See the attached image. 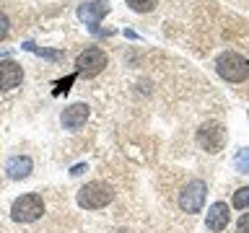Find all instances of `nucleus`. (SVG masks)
Listing matches in <instances>:
<instances>
[{"label":"nucleus","mask_w":249,"mask_h":233,"mask_svg":"<svg viewBox=\"0 0 249 233\" xmlns=\"http://www.w3.org/2000/svg\"><path fill=\"white\" fill-rule=\"evenodd\" d=\"M215 73L229 83H244L249 81V62L239 52L226 50L215 57Z\"/></svg>","instance_id":"1"},{"label":"nucleus","mask_w":249,"mask_h":233,"mask_svg":"<svg viewBox=\"0 0 249 233\" xmlns=\"http://www.w3.org/2000/svg\"><path fill=\"white\" fill-rule=\"evenodd\" d=\"M78 205L83 210H101L114 200V189L104 182H89L78 189Z\"/></svg>","instance_id":"2"},{"label":"nucleus","mask_w":249,"mask_h":233,"mask_svg":"<svg viewBox=\"0 0 249 233\" xmlns=\"http://www.w3.org/2000/svg\"><path fill=\"white\" fill-rule=\"evenodd\" d=\"M44 215V200L39 194H21L11 205V217L16 223H34Z\"/></svg>","instance_id":"3"},{"label":"nucleus","mask_w":249,"mask_h":233,"mask_svg":"<svg viewBox=\"0 0 249 233\" xmlns=\"http://www.w3.org/2000/svg\"><path fill=\"white\" fill-rule=\"evenodd\" d=\"M205 194H208V184L202 179H192L187 182V186L179 192V210L187 215L200 213L202 205H205Z\"/></svg>","instance_id":"4"},{"label":"nucleus","mask_w":249,"mask_h":233,"mask_svg":"<svg viewBox=\"0 0 249 233\" xmlns=\"http://www.w3.org/2000/svg\"><path fill=\"white\" fill-rule=\"evenodd\" d=\"M104 67H107V54L101 52L99 47H89V50H83L75 57V70H78V75H83V78L99 75Z\"/></svg>","instance_id":"5"},{"label":"nucleus","mask_w":249,"mask_h":233,"mask_svg":"<svg viewBox=\"0 0 249 233\" xmlns=\"http://www.w3.org/2000/svg\"><path fill=\"white\" fill-rule=\"evenodd\" d=\"M197 145L208 153H218L226 145V130L218 122H205L197 130Z\"/></svg>","instance_id":"6"},{"label":"nucleus","mask_w":249,"mask_h":233,"mask_svg":"<svg viewBox=\"0 0 249 233\" xmlns=\"http://www.w3.org/2000/svg\"><path fill=\"white\" fill-rule=\"evenodd\" d=\"M112 11V5H109V0H91V3H86L78 8V18H81L86 26H91V29H96L101 18Z\"/></svg>","instance_id":"7"},{"label":"nucleus","mask_w":249,"mask_h":233,"mask_svg":"<svg viewBox=\"0 0 249 233\" xmlns=\"http://www.w3.org/2000/svg\"><path fill=\"white\" fill-rule=\"evenodd\" d=\"M229 220H231V213H229V205H226V202H213V205L208 207V215H205L208 231L221 233V231L229 228Z\"/></svg>","instance_id":"8"},{"label":"nucleus","mask_w":249,"mask_h":233,"mask_svg":"<svg viewBox=\"0 0 249 233\" xmlns=\"http://www.w3.org/2000/svg\"><path fill=\"white\" fill-rule=\"evenodd\" d=\"M23 81V67L13 60L0 62V91H11Z\"/></svg>","instance_id":"9"},{"label":"nucleus","mask_w":249,"mask_h":233,"mask_svg":"<svg viewBox=\"0 0 249 233\" xmlns=\"http://www.w3.org/2000/svg\"><path fill=\"white\" fill-rule=\"evenodd\" d=\"M86 119H89V106H86V104H70L65 112H62V116H60V122H62V127H65V130L83 127Z\"/></svg>","instance_id":"10"},{"label":"nucleus","mask_w":249,"mask_h":233,"mask_svg":"<svg viewBox=\"0 0 249 233\" xmlns=\"http://www.w3.org/2000/svg\"><path fill=\"white\" fill-rule=\"evenodd\" d=\"M31 168H34V163H31L29 155H13V158H8V163H5V174H8V179H13V182L26 179L31 174Z\"/></svg>","instance_id":"11"},{"label":"nucleus","mask_w":249,"mask_h":233,"mask_svg":"<svg viewBox=\"0 0 249 233\" xmlns=\"http://www.w3.org/2000/svg\"><path fill=\"white\" fill-rule=\"evenodd\" d=\"M23 50H29V52H34V54H42V57H47V60H62V52L60 50H42V47H36V44H31V42L23 44Z\"/></svg>","instance_id":"12"},{"label":"nucleus","mask_w":249,"mask_h":233,"mask_svg":"<svg viewBox=\"0 0 249 233\" xmlns=\"http://www.w3.org/2000/svg\"><path fill=\"white\" fill-rule=\"evenodd\" d=\"M231 205L236 207V210H249V186H241V189L233 192Z\"/></svg>","instance_id":"13"},{"label":"nucleus","mask_w":249,"mask_h":233,"mask_svg":"<svg viewBox=\"0 0 249 233\" xmlns=\"http://www.w3.org/2000/svg\"><path fill=\"white\" fill-rule=\"evenodd\" d=\"M124 3H127L135 13H151L153 8L159 5V0H124Z\"/></svg>","instance_id":"14"},{"label":"nucleus","mask_w":249,"mask_h":233,"mask_svg":"<svg viewBox=\"0 0 249 233\" xmlns=\"http://www.w3.org/2000/svg\"><path fill=\"white\" fill-rule=\"evenodd\" d=\"M233 168L239 171V174H249V148H241L236 153V158H233Z\"/></svg>","instance_id":"15"},{"label":"nucleus","mask_w":249,"mask_h":233,"mask_svg":"<svg viewBox=\"0 0 249 233\" xmlns=\"http://www.w3.org/2000/svg\"><path fill=\"white\" fill-rule=\"evenodd\" d=\"M236 233H249V213H244L236 223Z\"/></svg>","instance_id":"16"},{"label":"nucleus","mask_w":249,"mask_h":233,"mask_svg":"<svg viewBox=\"0 0 249 233\" xmlns=\"http://www.w3.org/2000/svg\"><path fill=\"white\" fill-rule=\"evenodd\" d=\"M8 31H11V23H8V16L0 13V39L8 36Z\"/></svg>","instance_id":"17"},{"label":"nucleus","mask_w":249,"mask_h":233,"mask_svg":"<svg viewBox=\"0 0 249 233\" xmlns=\"http://www.w3.org/2000/svg\"><path fill=\"white\" fill-rule=\"evenodd\" d=\"M73 81H75V75H68L62 83H57V88H54V93H65V91H68V85L73 83Z\"/></svg>","instance_id":"18"},{"label":"nucleus","mask_w":249,"mask_h":233,"mask_svg":"<svg viewBox=\"0 0 249 233\" xmlns=\"http://www.w3.org/2000/svg\"><path fill=\"white\" fill-rule=\"evenodd\" d=\"M83 171H86V163H78V166H73V168H70V174H73V176H81Z\"/></svg>","instance_id":"19"}]
</instances>
